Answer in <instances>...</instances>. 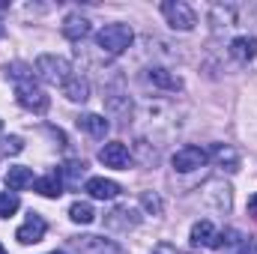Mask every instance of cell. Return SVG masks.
Segmentation results:
<instances>
[{
	"mask_svg": "<svg viewBox=\"0 0 257 254\" xmlns=\"http://www.w3.org/2000/svg\"><path fill=\"white\" fill-rule=\"evenodd\" d=\"M6 78H9V81H15V99H18V105H21V108H27V111H33V114H45V111H48L51 99H48V93L33 81L30 66L9 63V66H6Z\"/></svg>",
	"mask_w": 257,
	"mask_h": 254,
	"instance_id": "cell-1",
	"label": "cell"
},
{
	"mask_svg": "<svg viewBox=\"0 0 257 254\" xmlns=\"http://www.w3.org/2000/svg\"><path fill=\"white\" fill-rule=\"evenodd\" d=\"M36 78H42L45 84L51 87H63L66 81L72 78V66L66 57H57V54H39L36 57Z\"/></svg>",
	"mask_w": 257,
	"mask_h": 254,
	"instance_id": "cell-2",
	"label": "cell"
},
{
	"mask_svg": "<svg viewBox=\"0 0 257 254\" xmlns=\"http://www.w3.org/2000/svg\"><path fill=\"white\" fill-rule=\"evenodd\" d=\"M132 39H135V33H132L128 24H105V27L96 33V45H99L105 54H111V57L123 54L128 45H132Z\"/></svg>",
	"mask_w": 257,
	"mask_h": 254,
	"instance_id": "cell-3",
	"label": "cell"
},
{
	"mask_svg": "<svg viewBox=\"0 0 257 254\" xmlns=\"http://www.w3.org/2000/svg\"><path fill=\"white\" fill-rule=\"evenodd\" d=\"M162 15H165V21H168L174 30H183V33H189L194 24H197L194 9L189 3H183V0H165V3H162Z\"/></svg>",
	"mask_w": 257,
	"mask_h": 254,
	"instance_id": "cell-4",
	"label": "cell"
},
{
	"mask_svg": "<svg viewBox=\"0 0 257 254\" xmlns=\"http://www.w3.org/2000/svg\"><path fill=\"white\" fill-rule=\"evenodd\" d=\"M209 162V153L206 150H200V147H183V150H177L174 153V159H171V165H174V171H180V174H192L197 168H203Z\"/></svg>",
	"mask_w": 257,
	"mask_h": 254,
	"instance_id": "cell-5",
	"label": "cell"
},
{
	"mask_svg": "<svg viewBox=\"0 0 257 254\" xmlns=\"http://www.w3.org/2000/svg\"><path fill=\"white\" fill-rule=\"evenodd\" d=\"M72 245H75L78 254H126L123 245H117L105 236H75Z\"/></svg>",
	"mask_w": 257,
	"mask_h": 254,
	"instance_id": "cell-6",
	"label": "cell"
},
{
	"mask_svg": "<svg viewBox=\"0 0 257 254\" xmlns=\"http://www.w3.org/2000/svg\"><path fill=\"white\" fill-rule=\"evenodd\" d=\"M45 230H48L45 218H42L39 212H30V215L24 218V224H21V227L15 230V239H18L21 245H33V242H42Z\"/></svg>",
	"mask_w": 257,
	"mask_h": 254,
	"instance_id": "cell-7",
	"label": "cell"
},
{
	"mask_svg": "<svg viewBox=\"0 0 257 254\" xmlns=\"http://www.w3.org/2000/svg\"><path fill=\"white\" fill-rule=\"evenodd\" d=\"M99 162H102L105 168L126 171L128 162H132V153H128L126 144H120V141H111V144H105V147L99 150Z\"/></svg>",
	"mask_w": 257,
	"mask_h": 254,
	"instance_id": "cell-8",
	"label": "cell"
},
{
	"mask_svg": "<svg viewBox=\"0 0 257 254\" xmlns=\"http://www.w3.org/2000/svg\"><path fill=\"white\" fill-rule=\"evenodd\" d=\"M192 245H203V248H218L221 245V233L212 227L209 218L192 224Z\"/></svg>",
	"mask_w": 257,
	"mask_h": 254,
	"instance_id": "cell-9",
	"label": "cell"
},
{
	"mask_svg": "<svg viewBox=\"0 0 257 254\" xmlns=\"http://www.w3.org/2000/svg\"><path fill=\"white\" fill-rule=\"evenodd\" d=\"M84 191H87L90 197H96V200H111V197H117L123 189H120L114 180H105V177H90V180H87V186H84Z\"/></svg>",
	"mask_w": 257,
	"mask_h": 254,
	"instance_id": "cell-10",
	"label": "cell"
},
{
	"mask_svg": "<svg viewBox=\"0 0 257 254\" xmlns=\"http://www.w3.org/2000/svg\"><path fill=\"white\" fill-rule=\"evenodd\" d=\"M63 36L69 42H81V39H87L90 36V21L81 15V12H72V15H66L63 21Z\"/></svg>",
	"mask_w": 257,
	"mask_h": 254,
	"instance_id": "cell-11",
	"label": "cell"
},
{
	"mask_svg": "<svg viewBox=\"0 0 257 254\" xmlns=\"http://www.w3.org/2000/svg\"><path fill=\"white\" fill-rule=\"evenodd\" d=\"M227 51H230V57H233L236 63H251L257 57V39L254 36H236Z\"/></svg>",
	"mask_w": 257,
	"mask_h": 254,
	"instance_id": "cell-12",
	"label": "cell"
},
{
	"mask_svg": "<svg viewBox=\"0 0 257 254\" xmlns=\"http://www.w3.org/2000/svg\"><path fill=\"white\" fill-rule=\"evenodd\" d=\"M105 224H108V227H114V230H132V227H138V224H141V215H138V209L117 206V209L105 218Z\"/></svg>",
	"mask_w": 257,
	"mask_h": 254,
	"instance_id": "cell-13",
	"label": "cell"
},
{
	"mask_svg": "<svg viewBox=\"0 0 257 254\" xmlns=\"http://www.w3.org/2000/svg\"><path fill=\"white\" fill-rule=\"evenodd\" d=\"M33 186H36V191H39L42 197H60V194H63V174H60V171H51V174L33 180Z\"/></svg>",
	"mask_w": 257,
	"mask_h": 254,
	"instance_id": "cell-14",
	"label": "cell"
},
{
	"mask_svg": "<svg viewBox=\"0 0 257 254\" xmlns=\"http://www.w3.org/2000/svg\"><path fill=\"white\" fill-rule=\"evenodd\" d=\"M147 81H150L153 87H162V90H183V81H180L177 75H171L168 69H162V66L147 69Z\"/></svg>",
	"mask_w": 257,
	"mask_h": 254,
	"instance_id": "cell-15",
	"label": "cell"
},
{
	"mask_svg": "<svg viewBox=\"0 0 257 254\" xmlns=\"http://www.w3.org/2000/svg\"><path fill=\"white\" fill-rule=\"evenodd\" d=\"M78 129H84V132L93 135V138H105L108 129H111V123H108L102 114H81V117H78Z\"/></svg>",
	"mask_w": 257,
	"mask_h": 254,
	"instance_id": "cell-16",
	"label": "cell"
},
{
	"mask_svg": "<svg viewBox=\"0 0 257 254\" xmlns=\"http://www.w3.org/2000/svg\"><path fill=\"white\" fill-rule=\"evenodd\" d=\"M209 159H212L218 168H224V171H236V165H239L236 150H233V147H227V144H215V147H212V153H209Z\"/></svg>",
	"mask_w": 257,
	"mask_h": 254,
	"instance_id": "cell-17",
	"label": "cell"
},
{
	"mask_svg": "<svg viewBox=\"0 0 257 254\" xmlns=\"http://www.w3.org/2000/svg\"><path fill=\"white\" fill-rule=\"evenodd\" d=\"M63 96L69 102H87V99H90V84H87L81 75H72L63 84Z\"/></svg>",
	"mask_w": 257,
	"mask_h": 254,
	"instance_id": "cell-18",
	"label": "cell"
},
{
	"mask_svg": "<svg viewBox=\"0 0 257 254\" xmlns=\"http://www.w3.org/2000/svg\"><path fill=\"white\" fill-rule=\"evenodd\" d=\"M33 186V171L30 168H9L6 171V189L9 191H21Z\"/></svg>",
	"mask_w": 257,
	"mask_h": 254,
	"instance_id": "cell-19",
	"label": "cell"
},
{
	"mask_svg": "<svg viewBox=\"0 0 257 254\" xmlns=\"http://www.w3.org/2000/svg\"><path fill=\"white\" fill-rule=\"evenodd\" d=\"M69 218H72L75 224H90V221L96 218V212H93V206H90L87 200H75V203L69 206Z\"/></svg>",
	"mask_w": 257,
	"mask_h": 254,
	"instance_id": "cell-20",
	"label": "cell"
},
{
	"mask_svg": "<svg viewBox=\"0 0 257 254\" xmlns=\"http://www.w3.org/2000/svg\"><path fill=\"white\" fill-rule=\"evenodd\" d=\"M233 18H236V9L233 6H212V24H215V30L233 27Z\"/></svg>",
	"mask_w": 257,
	"mask_h": 254,
	"instance_id": "cell-21",
	"label": "cell"
},
{
	"mask_svg": "<svg viewBox=\"0 0 257 254\" xmlns=\"http://www.w3.org/2000/svg\"><path fill=\"white\" fill-rule=\"evenodd\" d=\"M18 206H21V200H18V194H15V191H3V194H0V218L15 215V212H18Z\"/></svg>",
	"mask_w": 257,
	"mask_h": 254,
	"instance_id": "cell-22",
	"label": "cell"
},
{
	"mask_svg": "<svg viewBox=\"0 0 257 254\" xmlns=\"http://www.w3.org/2000/svg\"><path fill=\"white\" fill-rule=\"evenodd\" d=\"M84 171H87V165L84 162H66L63 168H60V174H63V183H78L81 177H84Z\"/></svg>",
	"mask_w": 257,
	"mask_h": 254,
	"instance_id": "cell-23",
	"label": "cell"
},
{
	"mask_svg": "<svg viewBox=\"0 0 257 254\" xmlns=\"http://www.w3.org/2000/svg\"><path fill=\"white\" fill-rule=\"evenodd\" d=\"M21 150H24V141H21V138H15V135L0 141V153H6V156H18Z\"/></svg>",
	"mask_w": 257,
	"mask_h": 254,
	"instance_id": "cell-24",
	"label": "cell"
},
{
	"mask_svg": "<svg viewBox=\"0 0 257 254\" xmlns=\"http://www.w3.org/2000/svg\"><path fill=\"white\" fill-rule=\"evenodd\" d=\"M141 203H144L147 209H153V212H162V200H159L156 194H150V191H144V194H141Z\"/></svg>",
	"mask_w": 257,
	"mask_h": 254,
	"instance_id": "cell-25",
	"label": "cell"
},
{
	"mask_svg": "<svg viewBox=\"0 0 257 254\" xmlns=\"http://www.w3.org/2000/svg\"><path fill=\"white\" fill-rule=\"evenodd\" d=\"M239 254H257V242L254 239H242L239 242Z\"/></svg>",
	"mask_w": 257,
	"mask_h": 254,
	"instance_id": "cell-26",
	"label": "cell"
},
{
	"mask_svg": "<svg viewBox=\"0 0 257 254\" xmlns=\"http://www.w3.org/2000/svg\"><path fill=\"white\" fill-rule=\"evenodd\" d=\"M248 215L257 221V194H251V197H248Z\"/></svg>",
	"mask_w": 257,
	"mask_h": 254,
	"instance_id": "cell-27",
	"label": "cell"
},
{
	"mask_svg": "<svg viewBox=\"0 0 257 254\" xmlns=\"http://www.w3.org/2000/svg\"><path fill=\"white\" fill-rule=\"evenodd\" d=\"M168 251H171V245H159V251L156 254H168Z\"/></svg>",
	"mask_w": 257,
	"mask_h": 254,
	"instance_id": "cell-28",
	"label": "cell"
},
{
	"mask_svg": "<svg viewBox=\"0 0 257 254\" xmlns=\"http://www.w3.org/2000/svg\"><path fill=\"white\" fill-rule=\"evenodd\" d=\"M48 254H66V251H48Z\"/></svg>",
	"mask_w": 257,
	"mask_h": 254,
	"instance_id": "cell-29",
	"label": "cell"
},
{
	"mask_svg": "<svg viewBox=\"0 0 257 254\" xmlns=\"http://www.w3.org/2000/svg\"><path fill=\"white\" fill-rule=\"evenodd\" d=\"M0 254H6V248H3V245H0Z\"/></svg>",
	"mask_w": 257,
	"mask_h": 254,
	"instance_id": "cell-30",
	"label": "cell"
},
{
	"mask_svg": "<svg viewBox=\"0 0 257 254\" xmlns=\"http://www.w3.org/2000/svg\"><path fill=\"white\" fill-rule=\"evenodd\" d=\"M0 36H3V24H0Z\"/></svg>",
	"mask_w": 257,
	"mask_h": 254,
	"instance_id": "cell-31",
	"label": "cell"
},
{
	"mask_svg": "<svg viewBox=\"0 0 257 254\" xmlns=\"http://www.w3.org/2000/svg\"><path fill=\"white\" fill-rule=\"evenodd\" d=\"M254 18H257V9H254Z\"/></svg>",
	"mask_w": 257,
	"mask_h": 254,
	"instance_id": "cell-32",
	"label": "cell"
},
{
	"mask_svg": "<svg viewBox=\"0 0 257 254\" xmlns=\"http://www.w3.org/2000/svg\"><path fill=\"white\" fill-rule=\"evenodd\" d=\"M0 129H3V123H0Z\"/></svg>",
	"mask_w": 257,
	"mask_h": 254,
	"instance_id": "cell-33",
	"label": "cell"
}]
</instances>
